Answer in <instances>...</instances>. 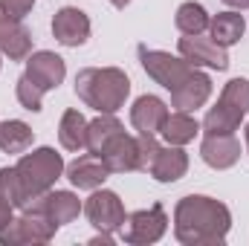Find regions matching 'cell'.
<instances>
[{
    "label": "cell",
    "mask_w": 249,
    "mask_h": 246,
    "mask_svg": "<svg viewBox=\"0 0 249 246\" xmlns=\"http://www.w3.org/2000/svg\"><path fill=\"white\" fill-rule=\"evenodd\" d=\"M168 229V214L160 203H154L151 209H139L133 214H127L124 226L119 229L124 244L130 246H148V244H157Z\"/></svg>",
    "instance_id": "8992f818"
},
{
    "label": "cell",
    "mask_w": 249,
    "mask_h": 246,
    "mask_svg": "<svg viewBox=\"0 0 249 246\" xmlns=\"http://www.w3.org/2000/svg\"><path fill=\"white\" fill-rule=\"evenodd\" d=\"M0 200L9 203L12 209H23L26 206V191L18 177V168H0Z\"/></svg>",
    "instance_id": "484cf974"
},
{
    "label": "cell",
    "mask_w": 249,
    "mask_h": 246,
    "mask_svg": "<svg viewBox=\"0 0 249 246\" xmlns=\"http://www.w3.org/2000/svg\"><path fill=\"white\" fill-rule=\"evenodd\" d=\"M110 3H113V6H116V9H124V6H127V3H130V0H110Z\"/></svg>",
    "instance_id": "d6a6232c"
},
{
    "label": "cell",
    "mask_w": 249,
    "mask_h": 246,
    "mask_svg": "<svg viewBox=\"0 0 249 246\" xmlns=\"http://www.w3.org/2000/svg\"><path fill=\"white\" fill-rule=\"evenodd\" d=\"M75 96L96 113H116L130 96V78L119 67H87L75 75Z\"/></svg>",
    "instance_id": "7a4b0ae2"
},
{
    "label": "cell",
    "mask_w": 249,
    "mask_h": 246,
    "mask_svg": "<svg viewBox=\"0 0 249 246\" xmlns=\"http://www.w3.org/2000/svg\"><path fill=\"white\" fill-rule=\"evenodd\" d=\"M18 177H20V183H23V191H26V203L32 200V197H38V194H44V191H50L53 185L58 183V177L64 174V159L61 154L55 151V148H35L32 154H23L20 159H18Z\"/></svg>",
    "instance_id": "3957f363"
},
{
    "label": "cell",
    "mask_w": 249,
    "mask_h": 246,
    "mask_svg": "<svg viewBox=\"0 0 249 246\" xmlns=\"http://www.w3.org/2000/svg\"><path fill=\"white\" fill-rule=\"evenodd\" d=\"M23 209H35V211H44L58 229L67 226V223H72L81 211H84V206H81V200L72 194V191H44V194H38V197H32Z\"/></svg>",
    "instance_id": "ba28073f"
},
{
    "label": "cell",
    "mask_w": 249,
    "mask_h": 246,
    "mask_svg": "<svg viewBox=\"0 0 249 246\" xmlns=\"http://www.w3.org/2000/svg\"><path fill=\"white\" fill-rule=\"evenodd\" d=\"M15 96H18L20 107L29 110V113H38V110L44 107V90H41L38 84H32L26 75L18 78V84H15Z\"/></svg>",
    "instance_id": "83f0119b"
},
{
    "label": "cell",
    "mask_w": 249,
    "mask_h": 246,
    "mask_svg": "<svg viewBox=\"0 0 249 246\" xmlns=\"http://www.w3.org/2000/svg\"><path fill=\"white\" fill-rule=\"evenodd\" d=\"M0 53L9 61H26L32 55V32L23 26V20L6 15L0 9Z\"/></svg>",
    "instance_id": "7c38bea8"
},
{
    "label": "cell",
    "mask_w": 249,
    "mask_h": 246,
    "mask_svg": "<svg viewBox=\"0 0 249 246\" xmlns=\"http://www.w3.org/2000/svg\"><path fill=\"white\" fill-rule=\"evenodd\" d=\"M212 96V78L206 72H200V67L188 75L180 87L171 90V105L183 113H194L197 107H203Z\"/></svg>",
    "instance_id": "2e32d148"
},
{
    "label": "cell",
    "mask_w": 249,
    "mask_h": 246,
    "mask_svg": "<svg viewBox=\"0 0 249 246\" xmlns=\"http://www.w3.org/2000/svg\"><path fill=\"white\" fill-rule=\"evenodd\" d=\"M0 55H3V53H0ZM0 67H3V58H0Z\"/></svg>",
    "instance_id": "e575fe53"
},
{
    "label": "cell",
    "mask_w": 249,
    "mask_h": 246,
    "mask_svg": "<svg viewBox=\"0 0 249 246\" xmlns=\"http://www.w3.org/2000/svg\"><path fill=\"white\" fill-rule=\"evenodd\" d=\"M229 9H249V0H223Z\"/></svg>",
    "instance_id": "1f68e13d"
},
{
    "label": "cell",
    "mask_w": 249,
    "mask_h": 246,
    "mask_svg": "<svg viewBox=\"0 0 249 246\" xmlns=\"http://www.w3.org/2000/svg\"><path fill=\"white\" fill-rule=\"evenodd\" d=\"M105 159V165L110 168V174H130V171H139V145H136V136L130 133H116L105 151L99 154Z\"/></svg>",
    "instance_id": "5bb4252c"
},
{
    "label": "cell",
    "mask_w": 249,
    "mask_h": 246,
    "mask_svg": "<svg viewBox=\"0 0 249 246\" xmlns=\"http://www.w3.org/2000/svg\"><path fill=\"white\" fill-rule=\"evenodd\" d=\"M64 171H67V180L75 185V188H81V191H96V188H102L105 180L110 177V168L105 165V159L99 154H81Z\"/></svg>",
    "instance_id": "9a60e30c"
},
{
    "label": "cell",
    "mask_w": 249,
    "mask_h": 246,
    "mask_svg": "<svg viewBox=\"0 0 249 246\" xmlns=\"http://www.w3.org/2000/svg\"><path fill=\"white\" fill-rule=\"evenodd\" d=\"M180 55L186 58L191 67H209V70H229V55H226V47L214 44L212 38H203V35H183L180 44H177Z\"/></svg>",
    "instance_id": "9c48e42d"
},
{
    "label": "cell",
    "mask_w": 249,
    "mask_h": 246,
    "mask_svg": "<svg viewBox=\"0 0 249 246\" xmlns=\"http://www.w3.org/2000/svg\"><path fill=\"white\" fill-rule=\"evenodd\" d=\"M244 133H247V151H249V124H247V130H244Z\"/></svg>",
    "instance_id": "836d02e7"
},
{
    "label": "cell",
    "mask_w": 249,
    "mask_h": 246,
    "mask_svg": "<svg viewBox=\"0 0 249 246\" xmlns=\"http://www.w3.org/2000/svg\"><path fill=\"white\" fill-rule=\"evenodd\" d=\"M241 113L235 110V107H229L226 102H220L217 99V105L206 113V119H203V133H235L238 127H241Z\"/></svg>",
    "instance_id": "cb8c5ba5"
},
{
    "label": "cell",
    "mask_w": 249,
    "mask_h": 246,
    "mask_svg": "<svg viewBox=\"0 0 249 246\" xmlns=\"http://www.w3.org/2000/svg\"><path fill=\"white\" fill-rule=\"evenodd\" d=\"M209 38L214 41V44H220V47H235L241 38H244V32H247V20H244V15H238L235 9H229V12H217L212 20H209Z\"/></svg>",
    "instance_id": "d6986e66"
},
{
    "label": "cell",
    "mask_w": 249,
    "mask_h": 246,
    "mask_svg": "<svg viewBox=\"0 0 249 246\" xmlns=\"http://www.w3.org/2000/svg\"><path fill=\"white\" fill-rule=\"evenodd\" d=\"M168 119V105L160 96H139L130 107V124L136 133H160Z\"/></svg>",
    "instance_id": "ac0fdd59"
},
{
    "label": "cell",
    "mask_w": 249,
    "mask_h": 246,
    "mask_svg": "<svg viewBox=\"0 0 249 246\" xmlns=\"http://www.w3.org/2000/svg\"><path fill=\"white\" fill-rule=\"evenodd\" d=\"M200 157L209 168L226 171L241 159V142L235 139V133H206L200 145Z\"/></svg>",
    "instance_id": "8fae6325"
},
{
    "label": "cell",
    "mask_w": 249,
    "mask_h": 246,
    "mask_svg": "<svg viewBox=\"0 0 249 246\" xmlns=\"http://www.w3.org/2000/svg\"><path fill=\"white\" fill-rule=\"evenodd\" d=\"M35 142V130L20 119L0 122V151L3 154H23Z\"/></svg>",
    "instance_id": "44dd1931"
},
{
    "label": "cell",
    "mask_w": 249,
    "mask_h": 246,
    "mask_svg": "<svg viewBox=\"0 0 249 246\" xmlns=\"http://www.w3.org/2000/svg\"><path fill=\"white\" fill-rule=\"evenodd\" d=\"M136 145H139V171H148L157 151H160V142H157V133H139L136 136Z\"/></svg>",
    "instance_id": "f1b7e54d"
},
{
    "label": "cell",
    "mask_w": 249,
    "mask_h": 246,
    "mask_svg": "<svg viewBox=\"0 0 249 246\" xmlns=\"http://www.w3.org/2000/svg\"><path fill=\"white\" fill-rule=\"evenodd\" d=\"M148 171L157 183H177L188 171V154L183 151V145H165V148L160 145Z\"/></svg>",
    "instance_id": "e0dca14e"
},
{
    "label": "cell",
    "mask_w": 249,
    "mask_h": 246,
    "mask_svg": "<svg viewBox=\"0 0 249 246\" xmlns=\"http://www.w3.org/2000/svg\"><path fill=\"white\" fill-rule=\"evenodd\" d=\"M32 6H35V0H0V9H3L6 15L18 18V20H23V18L32 12Z\"/></svg>",
    "instance_id": "f546056e"
},
{
    "label": "cell",
    "mask_w": 249,
    "mask_h": 246,
    "mask_svg": "<svg viewBox=\"0 0 249 246\" xmlns=\"http://www.w3.org/2000/svg\"><path fill=\"white\" fill-rule=\"evenodd\" d=\"M209 12L200 6V3H194V0H188L183 3L180 9H177V15H174V23H177V29L183 32V35H203L206 29H209Z\"/></svg>",
    "instance_id": "d4e9b609"
},
{
    "label": "cell",
    "mask_w": 249,
    "mask_h": 246,
    "mask_svg": "<svg viewBox=\"0 0 249 246\" xmlns=\"http://www.w3.org/2000/svg\"><path fill=\"white\" fill-rule=\"evenodd\" d=\"M139 61L142 70L165 90H174L186 81L188 75L197 70L183 58V55H171V53H162V50H148V47H139Z\"/></svg>",
    "instance_id": "5b68a950"
},
{
    "label": "cell",
    "mask_w": 249,
    "mask_h": 246,
    "mask_svg": "<svg viewBox=\"0 0 249 246\" xmlns=\"http://www.w3.org/2000/svg\"><path fill=\"white\" fill-rule=\"evenodd\" d=\"M232 229V211L206 194H188L174 209V238L183 246H220Z\"/></svg>",
    "instance_id": "6da1fadb"
},
{
    "label": "cell",
    "mask_w": 249,
    "mask_h": 246,
    "mask_svg": "<svg viewBox=\"0 0 249 246\" xmlns=\"http://www.w3.org/2000/svg\"><path fill=\"white\" fill-rule=\"evenodd\" d=\"M12 211H15V209H12L9 203H3V200H0V229H3V226H6V223H9V220L15 217Z\"/></svg>",
    "instance_id": "4dcf8cb0"
},
{
    "label": "cell",
    "mask_w": 249,
    "mask_h": 246,
    "mask_svg": "<svg viewBox=\"0 0 249 246\" xmlns=\"http://www.w3.org/2000/svg\"><path fill=\"white\" fill-rule=\"evenodd\" d=\"M53 35L64 47H81L90 38V18L75 6H64L53 18Z\"/></svg>",
    "instance_id": "4fadbf2b"
},
{
    "label": "cell",
    "mask_w": 249,
    "mask_h": 246,
    "mask_svg": "<svg viewBox=\"0 0 249 246\" xmlns=\"http://www.w3.org/2000/svg\"><path fill=\"white\" fill-rule=\"evenodd\" d=\"M84 214H87V220L93 223V229L107 232V235L119 232L124 226V220H127L119 194L110 191V188H102V191L96 188V191L87 197V203H84Z\"/></svg>",
    "instance_id": "52a82bcc"
},
{
    "label": "cell",
    "mask_w": 249,
    "mask_h": 246,
    "mask_svg": "<svg viewBox=\"0 0 249 246\" xmlns=\"http://www.w3.org/2000/svg\"><path fill=\"white\" fill-rule=\"evenodd\" d=\"M220 102H226L241 116H247L249 113V78H232V81H226V87L220 93Z\"/></svg>",
    "instance_id": "4316f807"
},
{
    "label": "cell",
    "mask_w": 249,
    "mask_h": 246,
    "mask_svg": "<svg viewBox=\"0 0 249 246\" xmlns=\"http://www.w3.org/2000/svg\"><path fill=\"white\" fill-rule=\"evenodd\" d=\"M160 133L165 136L168 145H188V142L200 133V122H197L191 113L174 110V113H168V119H165V124H162Z\"/></svg>",
    "instance_id": "7402d4cb"
},
{
    "label": "cell",
    "mask_w": 249,
    "mask_h": 246,
    "mask_svg": "<svg viewBox=\"0 0 249 246\" xmlns=\"http://www.w3.org/2000/svg\"><path fill=\"white\" fill-rule=\"evenodd\" d=\"M58 142L64 151H84L87 148V119L84 113H78L75 107L64 110L61 122H58Z\"/></svg>",
    "instance_id": "ffe728a7"
},
{
    "label": "cell",
    "mask_w": 249,
    "mask_h": 246,
    "mask_svg": "<svg viewBox=\"0 0 249 246\" xmlns=\"http://www.w3.org/2000/svg\"><path fill=\"white\" fill-rule=\"evenodd\" d=\"M32 84H38L44 93L55 90L58 84H64V75H67V64L61 55L50 53V50H41V53H32L26 58V72H23Z\"/></svg>",
    "instance_id": "30bf717a"
},
{
    "label": "cell",
    "mask_w": 249,
    "mask_h": 246,
    "mask_svg": "<svg viewBox=\"0 0 249 246\" xmlns=\"http://www.w3.org/2000/svg\"><path fill=\"white\" fill-rule=\"evenodd\" d=\"M122 130H124L122 122H119L113 113H99V119L87 122V151H90V154H102L105 145H107L116 133H122Z\"/></svg>",
    "instance_id": "603a6c76"
},
{
    "label": "cell",
    "mask_w": 249,
    "mask_h": 246,
    "mask_svg": "<svg viewBox=\"0 0 249 246\" xmlns=\"http://www.w3.org/2000/svg\"><path fill=\"white\" fill-rule=\"evenodd\" d=\"M58 226L35 209H20V217H12L0 229V246H35L50 244L55 238Z\"/></svg>",
    "instance_id": "277c9868"
}]
</instances>
